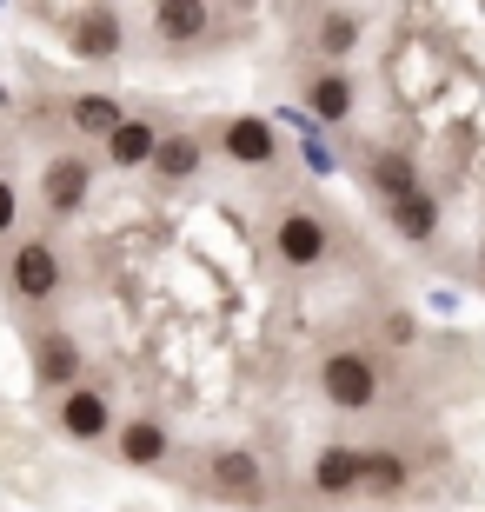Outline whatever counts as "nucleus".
Returning <instances> with one entry per match:
<instances>
[{
  "mask_svg": "<svg viewBox=\"0 0 485 512\" xmlns=\"http://www.w3.org/2000/svg\"><path fill=\"white\" fill-rule=\"evenodd\" d=\"M160 180H193L200 173V140L193 133H160V147H153V160H147Z\"/></svg>",
  "mask_w": 485,
  "mask_h": 512,
  "instance_id": "dca6fc26",
  "label": "nucleus"
},
{
  "mask_svg": "<svg viewBox=\"0 0 485 512\" xmlns=\"http://www.w3.org/2000/svg\"><path fill=\"white\" fill-rule=\"evenodd\" d=\"M206 27H213V7H200V0H167V7H153V34L167 40V47H187V40H200Z\"/></svg>",
  "mask_w": 485,
  "mask_h": 512,
  "instance_id": "9d476101",
  "label": "nucleus"
},
{
  "mask_svg": "<svg viewBox=\"0 0 485 512\" xmlns=\"http://www.w3.org/2000/svg\"><path fill=\"white\" fill-rule=\"evenodd\" d=\"M353 80H346V67H319L313 80H306V107H313L319 120H346L353 114Z\"/></svg>",
  "mask_w": 485,
  "mask_h": 512,
  "instance_id": "f8f14e48",
  "label": "nucleus"
},
{
  "mask_svg": "<svg viewBox=\"0 0 485 512\" xmlns=\"http://www.w3.org/2000/svg\"><path fill=\"white\" fill-rule=\"evenodd\" d=\"M206 473H213V486H220L226 499H240V506H260L266 499V473L246 446H220V453L206 459Z\"/></svg>",
  "mask_w": 485,
  "mask_h": 512,
  "instance_id": "20e7f679",
  "label": "nucleus"
},
{
  "mask_svg": "<svg viewBox=\"0 0 485 512\" xmlns=\"http://www.w3.org/2000/svg\"><path fill=\"white\" fill-rule=\"evenodd\" d=\"M14 213H20V193H14V187H7V180H0V233L14 227Z\"/></svg>",
  "mask_w": 485,
  "mask_h": 512,
  "instance_id": "412c9836",
  "label": "nucleus"
},
{
  "mask_svg": "<svg viewBox=\"0 0 485 512\" xmlns=\"http://www.w3.org/2000/svg\"><path fill=\"white\" fill-rule=\"evenodd\" d=\"M7 280H14L20 300H54L60 293V253L47 240H20L14 260H7Z\"/></svg>",
  "mask_w": 485,
  "mask_h": 512,
  "instance_id": "7ed1b4c3",
  "label": "nucleus"
},
{
  "mask_svg": "<svg viewBox=\"0 0 485 512\" xmlns=\"http://www.w3.org/2000/svg\"><path fill=\"white\" fill-rule=\"evenodd\" d=\"M313 486L326 499H353L359 493V446H319L313 453Z\"/></svg>",
  "mask_w": 485,
  "mask_h": 512,
  "instance_id": "6e6552de",
  "label": "nucleus"
},
{
  "mask_svg": "<svg viewBox=\"0 0 485 512\" xmlns=\"http://www.w3.org/2000/svg\"><path fill=\"white\" fill-rule=\"evenodd\" d=\"M87 187H94V167H87L80 153H60V160H47V173H40V200L54 213H74L80 200H87Z\"/></svg>",
  "mask_w": 485,
  "mask_h": 512,
  "instance_id": "39448f33",
  "label": "nucleus"
},
{
  "mask_svg": "<svg viewBox=\"0 0 485 512\" xmlns=\"http://www.w3.org/2000/svg\"><path fill=\"white\" fill-rule=\"evenodd\" d=\"M120 459L127 466H160L167 459V426L160 419H127L120 426Z\"/></svg>",
  "mask_w": 485,
  "mask_h": 512,
  "instance_id": "2eb2a0df",
  "label": "nucleus"
},
{
  "mask_svg": "<svg viewBox=\"0 0 485 512\" xmlns=\"http://www.w3.org/2000/svg\"><path fill=\"white\" fill-rule=\"evenodd\" d=\"M153 147H160V127H153V120H120V127L107 133V160L120 173H127V167H147Z\"/></svg>",
  "mask_w": 485,
  "mask_h": 512,
  "instance_id": "ddd939ff",
  "label": "nucleus"
},
{
  "mask_svg": "<svg viewBox=\"0 0 485 512\" xmlns=\"http://www.w3.org/2000/svg\"><path fill=\"white\" fill-rule=\"evenodd\" d=\"M34 373L47 386H74L80 380V346H74V333H40V340H34Z\"/></svg>",
  "mask_w": 485,
  "mask_h": 512,
  "instance_id": "9b49d317",
  "label": "nucleus"
},
{
  "mask_svg": "<svg viewBox=\"0 0 485 512\" xmlns=\"http://www.w3.org/2000/svg\"><path fill=\"white\" fill-rule=\"evenodd\" d=\"M120 120H127V114H120V107H113L107 94H87V100H74V127H80V133H94V140H107V133L120 127Z\"/></svg>",
  "mask_w": 485,
  "mask_h": 512,
  "instance_id": "aec40b11",
  "label": "nucleus"
},
{
  "mask_svg": "<svg viewBox=\"0 0 485 512\" xmlns=\"http://www.w3.org/2000/svg\"><path fill=\"white\" fill-rule=\"evenodd\" d=\"M392 233H406L412 247H419V240H432V233H439V200H432L426 187L419 193H406V200H392Z\"/></svg>",
  "mask_w": 485,
  "mask_h": 512,
  "instance_id": "4468645a",
  "label": "nucleus"
},
{
  "mask_svg": "<svg viewBox=\"0 0 485 512\" xmlns=\"http://www.w3.org/2000/svg\"><path fill=\"white\" fill-rule=\"evenodd\" d=\"M333 253V233H326V220L306 207H286L280 220H273V260L286 266V273H306V266H319Z\"/></svg>",
  "mask_w": 485,
  "mask_h": 512,
  "instance_id": "f03ea898",
  "label": "nucleus"
},
{
  "mask_svg": "<svg viewBox=\"0 0 485 512\" xmlns=\"http://www.w3.org/2000/svg\"><path fill=\"white\" fill-rule=\"evenodd\" d=\"M406 453H392V446H366L359 453V493H373V499H392V493H406Z\"/></svg>",
  "mask_w": 485,
  "mask_h": 512,
  "instance_id": "0eeeda50",
  "label": "nucleus"
},
{
  "mask_svg": "<svg viewBox=\"0 0 485 512\" xmlns=\"http://www.w3.org/2000/svg\"><path fill=\"white\" fill-rule=\"evenodd\" d=\"M113 426V406L100 386H67V399H60V433L67 439H100Z\"/></svg>",
  "mask_w": 485,
  "mask_h": 512,
  "instance_id": "423d86ee",
  "label": "nucleus"
},
{
  "mask_svg": "<svg viewBox=\"0 0 485 512\" xmlns=\"http://www.w3.org/2000/svg\"><path fill=\"white\" fill-rule=\"evenodd\" d=\"M479 280H485V266H479Z\"/></svg>",
  "mask_w": 485,
  "mask_h": 512,
  "instance_id": "4be33fe9",
  "label": "nucleus"
},
{
  "mask_svg": "<svg viewBox=\"0 0 485 512\" xmlns=\"http://www.w3.org/2000/svg\"><path fill=\"white\" fill-rule=\"evenodd\" d=\"M373 193L379 200H406V193H419V167H412V153H379L373 160Z\"/></svg>",
  "mask_w": 485,
  "mask_h": 512,
  "instance_id": "f3484780",
  "label": "nucleus"
},
{
  "mask_svg": "<svg viewBox=\"0 0 485 512\" xmlns=\"http://www.w3.org/2000/svg\"><path fill=\"white\" fill-rule=\"evenodd\" d=\"M226 160H240V167H266L273 153H280V140H273V127H266L260 114H240L233 127H226Z\"/></svg>",
  "mask_w": 485,
  "mask_h": 512,
  "instance_id": "1a4fd4ad",
  "label": "nucleus"
},
{
  "mask_svg": "<svg viewBox=\"0 0 485 512\" xmlns=\"http://www.w3.org/2000/svg\"><path fill=\"white\" fill-rule=\"evenodd\" d=\"M319 393L333 399L339 413H373L379 406V366L359 346H339V353L319 360Z\"/></svg>",
  "mask_w": 485,
  "mask_h": 512,
  "instance_id": "f257e3e1",
  "label": "nucleus"
},
{
  "mask_svg": "<svg viewBox=\"0 0 485 512\" xmlns=\"http://www.w3.org/2000/svg\"><path fill=\"white\" fill-rule=\"evenodd\" d=\"M74 54H80V60L120 54V20H113V14H80V20H74Z\"/></svg>",
  "mask_w": 485,
  "mask_h": 512,
  "instance_id": "a211bd4d",
  "label": "nucleus"
},
{
  "mask_svg": "<svg viewBox=\"0 0 485 512\" xmlns=\"http://www.w3.org/2000/svg\"><path fill=\"white\" fill-rule=\"evenodd\" d=\"M359 47V14H319V54L346 60Z\"/></svg>",
  "mask_w": 485,
  "mask_h": 512,
  "instance_id": "6ab92c4d",
  "label": "nucleus"
}]
</instances>
